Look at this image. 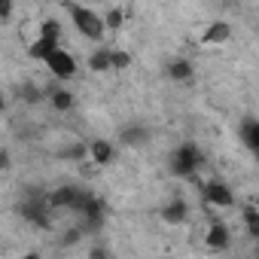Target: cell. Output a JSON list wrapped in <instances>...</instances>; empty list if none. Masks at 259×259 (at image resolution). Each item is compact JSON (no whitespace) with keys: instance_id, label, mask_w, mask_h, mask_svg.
Wrapping results in <instances>:
<instances>
[{"instance_id":"cell-13","label":"cell","mask_w":259,"mask_h":259,"mask_svg":"<svg viewBox=\"0 0 259 259\" xmlns=\"http://www.w3.org/2000/svg\"><path fill=\"white\" fill-rule=\"evenodd\" d=\"M241 141L250 147V153L259 162V119H244L241 122Z\"/></svg>"},{"instance_id":"cell-23","label":"cell","mask_w":259,"mask_h":259,"mask_svg":"<svg viewBox=\"0 0 259 259\" xmlns=\"http://www.w3.org/2000/svg\"><path fill=\"white\" fill-rule=\"evenodd\" d=\"M13 19V0H4V10H0V22H10Z\"/></svg>"},{"instance_id":"cell-9","label":"cell","mask_w":259,"mask_h":259,"mask_svg":"<svg viewBox=\"0 0 259 259\" xmlns=\"http://www.w3.org/2000/svg\"><path fill=\"white\" fill-rule=\"evenodd\" d=\"M229 40H232V25L229 22H210L204 28V34H201V43L204 46H223Z\"/></svg>"},{"instance_id":"cell-2","label":"cell","mask_w":259,"mask_h":259,"mask_svg":"<svg viewBox=\"0 0 259 259\" xmlns=\"http://www.w3.org/2000/svg\"><path fill=\"white\" fill-rule=\"evenodd\" d=\"M201 165H204V153H201L195 144H180V147H174V150L168 153V171H171L174 177L189 180V177L198 174Z\"/></svg>"},{"instance_id":"cell-17","label":"cell","mask_w":259,"mask_h":259,"mask_svg":"<svg viewBox=\"0 0 259 259\" xmlns=\"http://www.w3.org/2000/svg\"><path fill=\"white\" fill-rule=\"evenodd\" d=\"M89 70L92 73H107L113 70V49H95L89 55Z\"/></svg>"},{"instance_id":"cell-4","label":"cell","mask_w":259,"mask_h":259,"mask_svg":"<svg viewBox=\"0 0 259 259\" xmlns=\"http://www.w3.org/2000/svg\"><path fill=\"white\" fill-rule=\"evenodd\" d=\"M89 195H92V192H82L79 186H58V189L49 192V204H52L55 210H76V213H79V210L85 207Z\"/></svg>"},{"instance_id":"cell-27","label":"cell","mask_w":259,"mask_h":259,"mask_svg":"<svg viewBox=\"0 0 259 259\" xmlns=\"http://www.w3.org/2000/svg\"><path fill=\"white\" fill-rule=\"evenodd\" d=\"M253 253H256V256H259V244H256V250H253Z\"/></svg>"},{"instance_id":"cell-3","label":"cell","mask_w":259,"mask_h":259,"mask_svg":"<svg viewBox=\"0 0 259 259\" xmlns=\"http://www.w3.org/2000/svg\"><path fill=\"white\" fill-rule=\"evenodd\" d=\"M67 10H70V19H73L76 31H79L82 37H89V40H101V37H104V31H107V22H104V16H98L92 7L70 4Z\"/></svg>"},{"instance_id":"cell-7","label":"cell","mask_w":259,"mask_h":259,"mask_svg":"<svg viewBox=\"0 0 259 259\" xmlns=\"http://www.w3.org/2000/svg\"><path fill=\"white\" fill-rule=\"evenodd\" d=\"M150 138H153V132H150L147 125H141V122H135V125H122V128H119V141H122V147H147Z\"/></svg>"},{"instance_id":"cell-11","label":"cell","mask_w":259,"mask_h":259,"mask_svg":"<svg viewBox=\"0 0 259 259\" xmlns=\"http://www.w3.org/2000/svg\"><path fill=\"white\" fill-rule=\"evenodd\" d=\"M159 213H162V220H165L168 226H183V223L189 220V204H186L183 198H171Z\"/></svg>"},{"instance_id":"cell-14","label":"cell","mask_w":259,"mask_h":259,"mask_svg":"<svg viewBox=\"0 0 259 259\" xmlns=\"http://www.w3.org/2000/svg\"><path fill=\"white\" fill-rule=\"evenodd\" d=\"M58 43L61 40H49V37H37L31 46H28V58H34V61H46L55 49H58Z\"/></svg>"},{"instance_id":"cell-19","label":"cell","mask_w":259,"mask_h":259,"mask_svg":"<svg viewBox=\"0 0 259 259\" xmlns=\"http://www.w3.org/2000/svg\"><path fill=\"white\" fill-rule=\"evenodd\" d=\"M40 37H49V40H61V25L55 19H46L43 28H40Z\"/></svg>"},{"instance_id":"cell-22","label":"cell","mask_w":259,"mask_h":259,"mask_svg":"<svg viewBox=\"0 0 259 259\" xmlns=\"http://www.w3.org/2000/svg\"><path fill=\"white\" fill-rule=\"evenodd\" d=\"M19 98H22V101H28V104H34V101H40L43 95L37 92V85H34V82H25V85L19 89Z\"/></svg>"},{"instance_id":"cell-5","label":"cell","mask_w":259,"mask_h":259,"mask_svg":"<svg viewBox=\"0 0 259 259\" xmlns=\"http://www.w3.org/2000/svg\"><path fill=\"white\" fill-rule=\"evenodd\" d=\"M46 67H49V73L52 76H58V79H70V76H76V58L67 52V49H55L46 61H43Z\"/></svg>"},{"instance_id":"cell-16","label":"cell","mask_w":259,"mask_h":259,"mask_svg":"<svg viewBox=\"0 0 259 259\" xmlns=\"http://www.w3.org/2000/svg\"><path fill=\"white\" fill-rule=\"evenodd\" d=\"M113 156H116L113 144H107V141H92V144H89V159H92L95 165H110Z\"/></svg>"},{"instance_id":"cell-21","label":"cell","mask_w":259,"mask_h":259,"mask_svg":"<svg viewBox=\"0 0 259 259\" xmlns=\"http://www.w3.org/2000/svg\"><path fill=\"white\" fill-rule=\"evenodd\" d=\"M128 64H132V52H125V49H113V70H125Z\"/></svg>"},{"instance_id":"cell-15","label":"cell","mask_w":259,"mask_h":259,"mask_svg":"<svg viewBox=\"0 0 259 259\" xmlns=\"http://www.w3.org/2000/svg\"><path fill=\"white\" fill-rule=\"evenodd\" d=\"M49 104H52L55 113H67V110H73L76 98H73L70 89H49Z\"/></svg>"},{"instance_id":"cell-24","label":"cell","mask_w":259,"mask_h":259,"mask_svg":"<svg viewBox=\"0 0 259 259\" xmlns=\"http://www.w3.org/2000/svg\"><path fill=\"white\" fill-rule=\"evenodd\" d=\"M79 241V232H64V238H61V244H76Z\"/></svg>"},{"instance_id":"cell-10","label":"cell","mask_w":259,"mask_h":259,"mask_svg":"<svg viewBox=\"0 0 259 259\" xmlns=\"http://www.w3.org/2000/svg\"><path fill=\"white\" fill-rule=\"evenodd\" d=\"M165 73H168V79H174V82H189V79L195 76V67H192L189 58H168V61H165Z\"/></svg>"},{"instance_id":"cell-6","label":"cell","mask_w":259,"mask_h":259,"mask_svg":"<svg viewBox=\"0 0 259 259\" xmlns=\"http://www.w3.org/2000/svg\"><path fill=\"white\" fill-rule=\"evenodd\" d=\"M201 192H204V201L210 204V207H232L235 204V192L223 183V180H210V183H204L201 186Z\"/></svg>"},{"instance_id":"cell-8","label":"cell","mask_w":259,"mask_h":259,"mask_svg":"<svg viewBox=\"0 0 259 259\" xmlns=\"http://www.w3.org/2000/svg\"><path fill=\"white\" fill-rule=\"evenodd\" d=\"M79 213H82V220H85V229H101V226H104V217H107V204H104L101 198L89 195V201H85V207H82Z\"/></svg>"},{"instance_id":"cell-25","label":"cell","mask_w":259,"mask_h":259,"mask_svg":"<svg viewBox=\"0 0 259 259\" xmlns=\"http://www.w3.org/2000/svg\"><path fill=\"white\" fill-rule=\"evenodd\" d=\"M10 165H13V162H10V150H4V153H0V168H4V171H7Z\"/></svg>"},{"instance_id":"cell-18","label":"cell","mask_w":259,"mask_h":259,"mask_svg":"<svg viewBox=\"0 0 259 259\" xmlns=\"http://www.w3.org/2000/svg\"><path fill=\"white\" fill-rule=\"evenodd\" d=\"M241 223H244V232H247L253 241H259V207L244 204V210H241Z\"/></svg>"},{"instance_id":"cell-20","label":"cell","mask_w":259,"mask_h":259,"mask_svg":"<svg viewBox=\"0 0 259 259\" xmlns=\"http://www.w3.org/2000/svg\"><path fill=\"white\" fill-rule=\"evenodd\" d=\"M104 22H107V31H119L122 22H125V13H122V10H110V13L104 16Z\"/></svg>"},{"instance_id":"cell-12","label":"cell","mask_w":259,"mask_h":259,"mask_svg":"<svg viewBox=\"0 0 259 259\" xmlns=\"http://www.w3.org/2000/svg\"><path fill=\"white\" fill-rule=\"evenodd\" d=\"M204 244H207L210 250H229V244H232V232H229V226L213 220L210 229H207V235H204Z\"/></svg>"},{"instance_id":"cell-26","label":"cell","mask_w":259,"mask_h":259,"mask_svg":"<svg viewBox=\"0 0 259 259\" xmlns=\"http://www.w3.org/2000/svg\"><path fill=\"white\" fill-rule=\"evenodd\" d=\"M92 256H95V259H104V256H110V253H107L104 247H95V250H92Z\"/></svg>"},{"instance_id":"cell-28","label":"cell","mask_w":259,"mask_h":259,"mask_svg":"<svg viewBox=\"0 0 259 259\" xmlns=\"http://www.w3.org/2000/svg\"><path fill=\"white\" fill-rule=\"evenodd\" d=\"M89 4H95V0H89Z\"/></svg>"},{"instance_id":"cell-1","label":"cell","mask_w":259,"mask_h":259,"mask_svg":"<svg viewBox=\"0 0 259 259\" xmlns=\"http://www.w3.org/2000/svg\"><path fill=\"white\" fill-rule=\"evenodd\" d=\"M52 204H49V192H43V189H37V186H31V189H25V195H22V201H19V213L25 217V223H31V226H37V229H49L52 226Z\"/></svg>"}]
</instances>
